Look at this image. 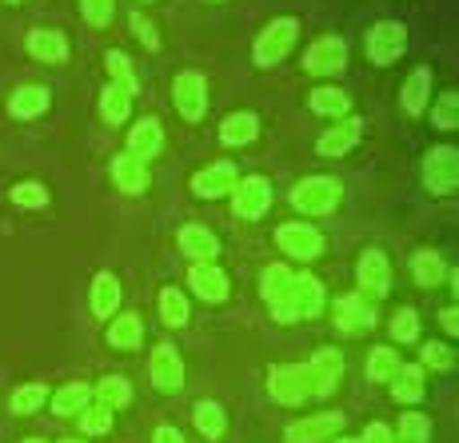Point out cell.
Listing matches in <instances>:
<instances>
[{
  "label": "cell",
  "instance_id": "50",
  "mask_svg": "<svg viewBox=\"0 0 459 443\" xmlns=\"http://www.w3.org/2000/svg\"><path fill=\"white\" fill-rule=\"evenodd\" d=\"M439 324L447 327V335H455L459 332V320H455V308H444V312H439Z\"/></svg>",
  "mask_w": 459,
  "mask_h": 443
},
{
  "label": "cell",
  "instance_id": "12",
  "mask_svg": "<svg viewBox=\"0 0 459 443\" xmlns=\"http://www.w3.org/2000/svg\"><path fill=\"white\" fill-rule=\"evenodd\" d=\"M268 204H272V188H268L264 176H248L244 184H236L232 188V208H236V216H244V220L264 216Z\"/></svg>",
  "mask_w": 459,
  "mask_h": 443
},
{
  "label": "cell",
  "instance_id": "51",
  "mask_svg": "<svg viewBox=\"0 0 459 443\" xmlns=\"http://www.w3.org/2000/svg\"><path fill=\"white\" fill-rule=\"evenodd\" d=\"M328 443H359V439H351V436H340V439H328Z\"/></svg>",
  "mask_w": 459,
  "mask_h": 443
},
{
  "label": "cell",
  "instance_id": "46",
  "mask_svg": "<svg viewBox=\"0 0 459 443\" xmlns=\"http://www.w3.org/2000/svg\"><path fill=\"white\" fill-rule=\"evenodd\" d=\"M108 73H112V81H117L125 92H136V81H132V68H128V56L125 52H108Z\"/></svg>",
  "mask_w": 459,
  "mask_h": 443
},
{
  "label": "cell",
  "instance_id": "45",
  "mask_svg": "<svg viewBox=\"0 0 459 443\" xmlns=\"http://www.w3.org/2000/svg\"><path fill=\"white\" fill-rule=\"evenodd\" d=\"M112 4H117V0H81V13L92 29H104V24L112 21Z\"/></svg>",
  "mask_w": 459,
  "mask_h": 443
},
{
  "label": "cell",
  "instance_id": "3",
  "mask_svg": "<svg viewBox=\"0 0 459 443\" xmlns=\"http://www.w3.org/2000/svg\"><path fill=\"white\" fill-rule=\"evenodd\" d=\"M292 204L307 216H328L340 204V180L332 176H312V180H299L292 188Z\"/></svg>",
  "mask_w": 459,
  "mask_h": 443
},
{
  "label": "cell",
  "instance_id": "2",
  "mask_svg": "<svg viewBox=\"0 0 459 443\" xmlns=\"http://www.w3.org/2000/svg\"><path fill=\"white\" fill-rule=\"evenodd\" d=\"M260 296L264 304L272 308L280 324H296V312H292V272L284 264H268L260 276Z\"/></svg>",
  "mask_w": 459,
  "mask_h": 443
},
{
  "label": "cell",
  "instance_id": "23",
  "mask_svg": "<svg viewBox=\"0 0 459 443\" xmlns=\"http://www.w3.org/2000/svg\"><path fill=\"white\" fill-rule=\"evenodd\" d=\"M140 340H144V324H140V316H117V320L108 324V343L117 352H136L140 348Z\"/></svg>",
  "mask_w": 459,
  "mask_h": 443
},
{
  "label": "cell",
  "instance_id": "33",
  "mask_svg": "<svg viewBox=\"0 0 459 443\" xmlns=\"http://www.w3.org/2000/svg\"><path fill=\"white\" fill-rule=\"evenodd\" d=\"M192 415H196V428H200V436H204V439H220V436H224L228 420H224V407H220L216 400H200L196 407H192Z\"/></svg>",
  "mask_w": 459,
  "mask_h": 443
},
{
  "label": "cell",
  "instance_id": "29",
  "mask_svg": "<svg viewBox=\"0 0 459 443\" xmlns=\"http://www.w3.org/2000/svg\"><path fill=\"white\" fill-rule=\"evenodd\" d=\"M88 404H92V387L88 384H65L56 395H52V412L65 415V420L68 415H81Z\"/></svg>",
  "mask_w": 459,
  "mask_h": 443
},
{
  "label": "cell",
  "instance_id": "1",
  "mask_svg": "<svg viewBox=\"0 0 459 443\" xmlns=\"http://www.w3.org/2000/svg\"><path fill=\"white\" fill-rule=\"evenodd\" d=\"M268 392L284 407H304L312 400V376L307 363H272L268 368Z\"/></svg>",
  "mask_w": 459,
  "mask_h": 443
},
{
  "label": "cell",
  "instance_id": "19",
  "mask_svg": "<svg viewBox=\"0 0 459 443\" xmlns=\"http://www.w3.org/2000/svg\"><path fill=\"white\" fill-rule=\"evenodd\" d=\"M188 283H192V291H196L200 300H208V304L228 300V276L216 268V264H196V268L188 272Z\"/></svg>",
  "mask_w": 459,
  "mask_h": 443
},
{
  "label": "cell",
  "instance_id": "15",
  "mask_svg": "<svg viewBox=\"0 0 459 443\" xmlns=\"http://www.w3.org/2000/svg\"><path fill=\"white\" fill-rule=\"evenodd\" d=\"M208 104V84L200 73H184L176 76V109H180L184 120H200Z\"/></svg>",
  "mask_w": 459,
  "mask_h": 443
},
{
  "label": "cell",
  "instance_id": "42",
  "mask_svg": "<svg viewBox=\"0 0 459 443\" xmlns=\"http://www.w3.org/2000/svg\"><path fill=\"white\" fill-rule=\"evenodd\" d=\"M431 120H436V128H444V132H452L455 124H459V96L455 92H444L436 100V112H431Z\"/></svg>",
  "mask_w": 459,
  "mask_h": 443
},
{
  "label": "cell",
  "instance_id": "32",
  "mask_svg": "<svg viewBox=\"0 0 459 443\" xmlns=\"http://www.w3.org/2000/svg\"><path fill=\"white\" fill-rule=\"evenodd\" d=\"M48 109V92L37 84H29V88H21V92H13V100H8V112L13 117H21V120H29V117H40V112Z\"/></svg>",
  "mask_w": 459,
  "mask_h": 443
},
{
  "label": "cell",
  "instance_id": "24",
  "mask_svg": "<svg viewBox=\"0 0 459 443\" xmlns=\"http://www.w3.org/2000/svg\"><path fill=\"white\" fill-rule=\"evenodd\" d=\"M117 308H120V283L112 272H100L92 280V312L100 320H108V316H117Z\"/></svg>",
  "mask_w": 459,
  "mask_h": 443
},
{
  "label": "cell",
  "instance_id": "52",
  "mask_svg": "<svg viewBox=\"0 0 459 443\" xmlns=\"http://www.w3.org/2000/svg\"><path fill=\"white\" fill-rule=\"evenodd\" d=\"M56 443H84V439H56Z\"/></svg>",
  "mask_w": 459,
  "mask_h": 443
},
{
  "label": "cell",
  "instance_id": "43",
  "mask_svg": "<svg viewBox=\"0 0 459 443\" xmlns=\"http://www.w3.org/2000/svg\"><path fill=\"white\" fill-rule=\"evenodd\" d=\"M392 335H395V340H403V343H411L420 335V316L411 312V308H400V312H395V320H392Z\"/></svg>",
  "mask_w": 459,
  "mask_h": 443
},
{
  "label": "cell",
  "instance_id": "48",
  "mask_svg": "<svg viewBox=\"0 0 459 443\" xmlns=\"http://www.w3.org/2000/svg\"><path fill=\"white\" fill-rule=\"evenodd\" d=\"M152 443H188V439H184L180 428H172V423H160V428H156V436H152Z\"/></svg>",
  "mask_w": 459,
  "mask_h": 443
},
{
  "label": "cell",
  "instance_id": "41",
  "mask_svg": "<svg viewBox=\"0 0 459 443\" xmlns=\"http://www.w3.org/2000/svg\"><path fill=\"white\" fill-rule=\"evenodd\" d=\"M420 356H423V368H436V371H452V368H455V352L447 348V343L428 340V343L420 348Z\"/></svg>",
  "mask_w": 459,
  "mask_h": 443
},
{
  "label": "cell",
  "instance_id": "13",
  "mask_svg": "<svg viewBox=\"0 0 459 443\" xmlns=\"http://www.w3.org/2000/svg\"><path fill=\"white\" fill-rule=\"evenodd\" d=\"M276 240L292 260H316V256L324 252V236L316 232L312 224H284L276 232Z\"/></svg>",
  "mask_w": 459,
  "mask_h": 443
},
{
  "label": "cell",
  "instance_id": "44",
  "mask_svg": "<svg viewBox=\"0 0 459 443\" xmlns=\"http://www.w3.org/2000/svg\"><path fill=\"white\" fill-rule=\"evenodd\" d=\"M13 200L21 204V208H44V204H48V192H44L37 180H24L13 188Z\"/></svg>",
  "mask_w": 459,
  "mask_h": 443
},
{
  "label": "cell",
  "instance_id": "8",
  "mask_svg": "<svg viewBox=\"0 0 459 443\" xmlns=\"http://www.w3.org/2000/svg\"><path fill=\"white\" fill-rule=\"evenodd\" d=\"M335 327L343 335H364L376 327V312H372V300L351 291V296H340L335 300Z\"/></svg>",
  "mask_w": 459,
  "mask_h": 443
},
{
  "label": "cell",
  "instance_id": "9",
  "mask_svg": "<svg viewBox=\"0 0 459 443\" xmlns=\"http://www.w3.org/2000/svg\"><path fill=\"white\" fill-rule=\"evenodd\" d=\"M148 368H152L156 392L176 395V392L184 387V360H180V352H176L172 343H156V348H152V360H148Z\"/></svg>",
  "mask_w": 459,
  "mask_h": 443
},
{
  "label": "cell",
  "instance_id": "17",
  "mask_svg": "<svg viewBox=\"0 0 459 443\" xmlns=\"http://www.w3.org/2000/svg\"><path fill=\"white\" fill-rule=\"evenodd\" d=\"M324 308V283L316 276H292V312L296 320H312V316H320Z\"/></svg>",
  "mask_w": 459,
  "mask_h": 443
},
{
  "label": "cell",
  "instance_id": "14",
  "mask_svg": "<svg viewBox=\"0 0 459 443\" xmlns=\"http://www.w3.org/2000/svg\"><path fill=\"white\" fill-rule=\"evenodd\" d=\"M343 65H348V44H343L340 37L316 40L312 48H307V56H304V68L307 73H316V76H332V73H340Z\"/></svg>",
  "mask_w": 459,
  "mask_h": 443
},
{
  "label": "cell",
  "instance_id": "47",
  "mask_svg": "<svg viewBox=\"0 0 459 443\" xmlns=\"http://www.w3.org/2000/svg\"><path fill=\"white\" fill-rule=\"evenodd\" d=\"M359 443H395V439H392V428H387V423H368Z\"/></svg>",
  "mask_w": 459,
  "mask_h": 443
},
{
  "label": "cell",
  "instance_id": "39",
  "mask_svg": "<svg viewBox=\"0 0 459 443\" xmlns=\"http://www.w3.org/2000/svg\"><path fill=\"white\" fill-rule=\"evenodd\" d=\"M312 109L320 112V117H343V112H348V92H340V88H316Z\"/></svg>",
  "mask_w": 459,
  "mask_h": 443
},
{
  "label": "cell",
  "instance_id": "26",
  "mask_svg": "<svg viewBox=\"0 0 459 443\" xmlns=\"http://www.w3.org/2000/svg\"><path fill=\"white\" fill-rule=\"evenodd\" d=\"M29 52L37 60H44V65H60V60L68 56V40L60 37V32H52V29H37L29 37Z\"/></svg>",
  "mask_w": 459,
  "mask_h": 443
},
{
  "label": "cell",
  "instance_id": "5",
  "mask_svg": "<svg viewBox=\"0 0 459 443\" xmlns=\"http://www.w3.org/2000/svg\"><path fill=\"white\" fill-rule=\"evenodd\" d=\"M343 431V415L340 412H312L304 420L288 423L284 428V443H328Z\"/></svg>",
  "mask_w": 459,
  "mask_h": 443
},
{
  "label": "cell",
  "instance_id": "7",
  "mask_svg": "<svg viewBox=\"0 0 459 443\" xmlns=\"http://www.w3.org/2000/svg\"><path fill=\"white\" fill-rule=\"evenodd\" d=\"M307 376H312V400H328V395L340 387L343 376V356L340 348H320L312 360H307Z\"/></svg>",
  "mask_w": 459,
  "mask_h": 443
},
{
  "label": "cell",
  "instance_id": "36",
  "mask_svg": "<svg viewBox=\"0 0 459 443\" xmlns=\"http://www.w3.org/2000/svg\"><path fill=\"white\" fill-rule=\"evenodd\" d=\"M128 109H132V92H125L120 84H108L100 96V112L108 124H125L128 120Z\"/></svg>",
  "mask_w": 459,
  "mask_h": 443
},
{
  "label": "cell",
  "instance_id": "38",
  "mask_svg": "<svg viewBox=\"0 0 459 443\" xmlns=\"http://www.w3.org/2000/svg\"><path fill=\"white\" fill-rule=\"evenodd\" d=\"M44 400H48V387L44 384H24V387H16L13 392V400H8V407H13L16 415H32V412H40Z\"/></svg>",
  "mask_w": 459,
  "mask_h": 443
},
{
  "label": "cell",
  "instance_id": "30",
  "mask_svg": "<svg viewBox=\"0 0 459 443\" xmlns=\"http://www.w3.org/2000/svg\"><path fill=\"white\" fill-rule=\"evenodd\" d=\"M255 132H260V120H255L252 112H232V117L224 120V128H220V136H224V144L240 148V144H252Z\"/></svg>",
  "mask_w": 459,
  "mask_h": 443
},
{
  "label": "cell",
  "instance_id": "21",
  "mask_svg": "<svg viewBox=\"0 0 459 443\" xmlns=\"http://www.w3.org/2000/svg\"><path fill=\"white\" fill-rule=\"evenodd\" d=\"M112 180H117L120 192L136 196V192L148 188V168H144V161H140V156L125 152V156H117V161H112Z\"/></svg>",
  "mask_w": 459,
  "mask_h": 443
},
{
  "label": "cell",
  "instance_id": "18",
  "mask_svg": "<svg viewBox=\"0 0 459 443\" xmlns=\"http://www.w3.org/2000/svg\"><path fill=\"white\" fill-rule=\"evenodd\" d=\"M359 120H343V124H335V128H328L320 140H316V152L320 156H328V161H340V156H348L351 148H356V140H359Z\"/></svg>",
  "mask_w": 459,
  "mask_h": 443
},
{
  "label": "cell",
  "instance_id": "37",
  "mask_svg": "<svg viewBox=\"0 0 459 443\" xmlns=\"http://www.w3.org/2000/svg\"><path fill=\"white\" fill-rule=\"evenodd\" d=\"M160 316H164V324H172V327H184L188 324V300H184V291L180 288H164L160 291Z\"/></svg>",
  "mask_w": 459,
  "mask_h": 443
},
{
  "label": "cell",
  "instance_id": "25",
  "mask_svg": "<svg viewBox=\"0 0 459 443\" xmlns=\"http://www.w3.org/2000/svg\"><path fill=\"white\" fill-rule=\"evenodd\" d=\"M92 400L100 404V407H108V412L117 415L120 407H128V404H132V384H128L125 376H104L100 384H96Z\"/></svg>",
  "mask_w": 459,
  "mask_h": 443
},
{
  "label": "cell",
  "instance_id": "40",
  "mask_svg": "<svg viewBox=\"0 0 459 443\" xmlns=\"http://www.w3.org/2000/svg\"><path fill=\"white\" fill-rule=\"evenodd\" d=\"M76 420H81V436H104V431L112 428V412L100 404H88Z\"/></svg>",
  "mask_w": 459,
  "mask_h": 443
},
{
  "label": "cell",
  "instance_id": "22",
  "mask_svg": "<svg viewBox=\"0 0 459 443\" xmlns=\"http://www.w3.org/2000/svg\"><path fill=\"white\" fill-rule=\"evenodd\" d=\"M387 387H392V400L395 404H420L423 392H428V384H423V368H420V363H403Z\"/></svg>",
  "mask_w": 459,
  "mask_h": 443
},
{
  "label": "cell",
  "instance_id": "31",
  "mask_svg": "<svg viewBox=\"0 0 459 443\" xmlns=\"http://www.w3.org/2000/svg\"><path fill=\"white\" fill-rule=\"evenodd\" d=\"M400 368H403V360L395 348H372V356H368V379L372 384H392Z\"/></svg>",
  "mask_w": 459,
  "mask_h": 443
},
{
  "label": "cell",
  "instance_id": "20",
  "mask_svg": "<svg viewBox=\"0 0 459 443\" xmlns=\"http://www.w3.org/2000/svg\"><path fill=\"white\" fill-rule=\"evenodd\" d=\"M180 252L196 264H212L220 256V240L208 232V228L188 224V228H180Z\"/></svg>",
  "mask_w": 459,
  "mask_h": 443
},
{
  "label": "cell",
  "instance_id": "4",
  "mask_svg": "<svg viewBox=\"0 0 459 443\" xmlns=\"http://www.w3.org/2000/svg\"><path fill=\"white\" fill-rule=\"evenodd\" d=\"M296 32H299V24L292 21V16H280V21H272L268 29L260 32V40H255V48H252V56H255V65H276V60H284L288 56V48L296 44Z\"/></svg>",
  "mask_w": 459,
  "mask_h": 443
},
{
  "label": "cell",
  "instance_id": "49",
  "mask_svg": "<svg viewBox=\"0 0 459 443\" xmlns=\"http://www.w3.org/2000/svg\"><path fill=\"white\" fill-rule=\"evenodd\" d=\"M132 24H136V37L144 40L148 48H156V32H152V24H148V21H140V16H136V21H132Z\"/></svg>",
  "mask_w": 459,
  "mask_h": 443
},
{
  "label": "cell",
  "instance_id": "54",
  "mask_svg": "<svg viewBox=\"0 0 459 443\" xmlns=\"http://www.w3.org/2000/svg\"><path fill=\"white\" fill-rule=\"evenodd\" d=\"M8 4H21V0H8Z\"/></svg>",
  "mask_w": 459,
  "mask_h": 443
},
{
  "label": "cell",
  "instance_id": "10",
  "mask_svg": "<svg viewBox=\"0 0 459 443\" xmlns=\"http://www.w3.org/2000/svg\"><path fill=\"white\" fill-rule=\"evenodd\" d=\"M356 283H359V296H387L392 291V268H387V256L376 252V248H368L364 256H359V268H356Z\"/></svg>",
  "mask_w": 459,
  "mask_h": 443
},
{
  "label": "cell",
  "instance_id": "28",
  "mask_svg": "<svg viewBox=\"0 0 459 443\" xmlns=\"http://www.w3.org/2000/svg\"><path fill=\"white\" fill-rule=\"evenodd\" d=\"M428 96H431V73L428 68H416V73L408 76V84H403V112H411V117H420L423 109H428Z\"/></svg>",
  "mask_w": 459,
  "mask_h": 443
},
{
  "label": "cell",
  "instance_id": "16",
  "mask_svg": "<svg viewBox=\"0 0 459 443\" xmlns=\"http://www.w3.org/2000/svg\"><path fill=\"white\" fill-rule=\"evenodd\" d=\"M192 188H196L200 200H220V196H228V192L236 188V168L228 164V161L212 164V168H204V172L196 176V180H192Z\"/></svg>",
  "mask_w": 459,
  "mask_h": 443
},
{
  "label": "cell",
  "instance_id": "6",
  "mask_svg": "<svg viewBox=\"0 0 459 443\" xmlns=\"http://www.w3.org/2000/svg\"><path fill=\"white\" fill-rule=\"evenodd\" d=\"M459 180V152L455 148H431L428 161H423V184L436 196H452Z\"/></svg>",
  "mask_w": 459,
  "mask_h": 443
},
{
  "label": "cell",
  "instance_id": "11",
  "mask_svg": "<svg viewBox=\"0 0 459 443\" xmlns=\"http://www.w3.org/2000/svg\"><path fill=\"white\" fill-rule=\"evenodd\" d=\"M403 48H408V32H403V24H395V21L376 24L372 37H368V56H372L376 65H392V60H400Z\"/></svg>",
  "mask_w": 459,
  "mask_h": 443
},
{
  "label": "cell",
  "instance_id": "27",
  "mask_svg": "<svg viewBox=\"0 0 459 443\" xmlns=\"http://www.w3.org/2000/svg\"><path fill=\"white\" fill-rule=\"evenodd\" d=\"M164 148V132H160V120H140L136 128H132V136H128V152L132 156H156Z\"/></svg>",
  "mask_w": 459,
  "mask_h": 443
},
{
  "label": "cell",
  "instance_id": "34",
  "mask_svg": "<svg viewBox=\"0 0 459 443\" xmlns=\"http://www.w3.org/2000/svg\"><path fill=\"white\" fill-rule=\"evenodd\" d=\"M411 276H416L420 288H436L439 280H444V260H439V252H416L411 256Z\"/></svg>",
  "mask_w": 459,
  "mask_h": 443
},
{
  "label": "cell",
  "instance_id": "53",
  "mask_svg": "<svg viewBox=\"0 0 459 443\" xmlns=\"http://www.w3.org/2000/svg\"><path fill=\"white\" fill-rule=\"evenodd\" d=\"M24 443H44V439H24Z\"/></svg>",
  "mask_w": 459,
  "mask_h": 443
},
{
  "label": "cell",
  "instance_id": "35",
  "mask_svg": "<svg viewBox=\"0 0 459 443\" xmlns=\"http://www.w3.org/2000/svg\"><path fill=\"white\" fill-rule=\"evenodd\" d=\"M395 443H428L431 439V420L420 412H403L400 415V428L392 431Z\"/></svg>",
  "mask_w": 459,
  "mask_h": 443
}]
</instances>
